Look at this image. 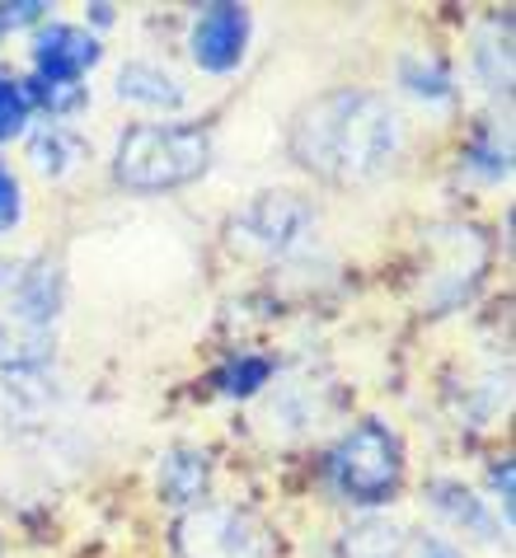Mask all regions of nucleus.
<instances>
[{"instance_id": "obj_22", "label": "nucleus", "mask_w": 516, "mask_h": 558, "mask_svg": "<svg viewBox=\"0 0 516 558\" xmlns=\"http://www.w3.org/2000/svg\"><path fill=\"white\" fill-rule=\"evenodd\" d=\"M418 558H465L456 545H446V539H422V549Z\"/></svg>"}, {"instance_id": "obj_1", "label": "nucleus", "mask_w": 516, "mask_h": 558, "mask_svg": "<svg viewBox=\"0 0 516 558\" xmlns=\"http://www.w3.org/2000/svg\"><path fill=\"white\" fill-rule=\"evenodd\" d=\"M404 146V122L371 89H334L291 122V155L328 183H367L385 174Z\"/></svg>"}, {"instance_id": "obj_20", "label": "nucleus", "mask_w": 516, "mask_h": 558, "mask_svg": "<svg viewBox=\"0 0 516 558\" xmlns=\"http://www.w3.org/2000/svg\"><path fill=\"white\" fill-rule=\"evenodd\" d=\"M469 165L483 169L489 179H507V169H512L507 146H475V150H469Z\"/></svg>"}, {"instance_id": "obj_4", "label": "nucleus", "mask_w": 516, "mask_h": 558, "mask_svg": "<svg viewBox=\"0 0 516 558\" xmlns=\"http://www.w3.org/2000/svg\"><path fill=\"white\" fill-rule=\"evenodd\" d=\"M328 474H334L338 493L357 507H381L399 493V478H404V446L399 437L389 432L385 423H357L348 437L334 446L328 456Z\"/></svg>"}, {"instance_id": "obj_16", "label": "nucleus", "mask_w": 516, "mask_h": 558, "mask_svg": "<svg viewBox=\"0 0 516 558\" xmlns=\"http://www.w3.org/2000/svg\"><path fill=\"white\" fill-rule=\"evenodd\" d=\"M24 89H28V99L34 104H43L52 118H61V113H71V108H81L85 104V85H57V81H24Z\"/></svg>"}, {"instance_id": "obj_14", "label": "nucleus", "mask_w": 516, "mask_h": 558, "mask_svg": "<svg viewBox=\"0 0 516 558\" xmlns=\"http://www.w3.org/2000/svg\"><path fill=\"white\" fill-rule=\"evenodd\" d=\"M268 376H273V362L268 356H235L230 366H221V376H216V385H221V395H230V399H244V395H254L259 385H268Z\"/></svg>"}, {"instance_id": "obj_6", "label": "nucleus", "mask_w": 516, "mask_h": 558, "mask_svg": "<svg viewBox=\"0 0 516 558\" xmlns=\"http://www.w3.org/2000/svg\"><path fill=\"white\" fill-rule=\"evenodd\" d=\"M249 10L244 5H207L193 20V34H188V48L193 61L212 75H226L244 61L249 52Z\"/></svg>"}, {"instance_id": "obj_5", "label": "nucleus", "mask_w": 516, "mask_h": 558, "mask_svg": "<svg viewBox=\"0 0 516 558\" xmlns=\"http://www.w3.org/2000/svg\"><path fill=\"white\" fill-rule=\"evenodd\" d=\"M179 558H273L268 531L235 507H193L175 525Z\"/></svg>"}, {"instance_id": "obj_11", "label": "nucleus", "mask_w": 516, "mask_h": 558, "mask_svg": "<svg viewBox=\"0 0 516 558\" xmlns=\"http://www.w3.org/2000/svg\"><path fill=\"white\" fill-rule=\"evenodd\" d=\"M118 95L132 104H151V108H179L183 104V85L155 61H128L118 71Z\"/></svg>"}, {"instance_id": "obj_13", "label": "nucleus", "mask_w": 516, "mask_h": 558, "mask_svg": "<svg viewBox=\"0 0 516 558\" xmlns=\"http://www.w3.org/2000/svg\"><path fill=\"white\" fill-rule=\"evenodd\" d=\"M28 155H34V165L43 169V174H67V169L81 165L85 142H81V136H71L67 128H47V132L34 136Z\"/></svg>"}, {"instance_id": "obj_2", "label": "nucleus", "mask_w": 516, "mask_h": 558, "mask_svg": "<svg viewBox=\"0 0 516 558\" xmlns=\"http://www.w3.org/2000/svg\"><path fill=\"white\" fill-rule=\"evenodd\" d=\"M67 282L43 254L0 258V371H43L57 352Z\"/></svg>"}, {"instance_id": "obj_17", "label": "nucleus", "mask_w": 516, "mask_h": 558, "mask_svg": "<svg viewBox=\"0 0 516 558\" xmlns=\"http://www.w3.org/2000/svg\"><path fill=\"white\" fill-rule=\"evenodd\" d=\"M479 66H483V81H489V89H503V95H507V85H512V48H507V38L503 43H483V48H479Z\"/></svg>"}, {"instance_id": "obj_12", "label": "nucleus", "mask_w": 516, "mask_h": 558, "mask_svg": "<svg viewBox=\"0 0 516 558\" xmlns=\"http://www.w3.org/2000/svg\"><path fill=\"white\" fill-rule=\"evenodd\" d=\"M399 85L409 89V95H418V99H432V104H442V99L456 95L446 61L428 57V52H404L399 57Z\"/></svg>"}, {"instance_id": "obj_9", "label": "nucleus", "mask_w": 516, "mask_h": 558, "mask_svg": "<svg viewBox=\"0 0 516 558\" xmlns=\"http://www.w3.org/2000/svg\"><path fill=\"white\" fill-rule=\"evenodd\" d=\"M160 493L165 502H179V507H197L207 498V484H212V464L202 451H169L160 456Z\"/></svg>"}, {"instance_id": "obj_8", "label": "nucleus", "mask_w": 516, "mask_h": 558, "mask_svg": "<svg viewBox=\"0 0 516 558\" xmlns=\"http://www.w3.org/2000/svg\"><path fill=\"white\" fill-rule=\"evenodd\" d=\"M99 38L89 28H75V24H52L34 38V66H38V81H57V85H81V75L89 66H99Z\"/></svg>"}, {"instance_id": "obj_18", "label": "nucleus", "mask_w": 516, "mask_h": 558, "mask_svg": "<svg viewBox=\"0 0 516 558\" xmlns=\"http://www.w3.org/2000/svg\"><path fill=\"white\" fill-rule=\"evenodd\" d=\"M20 221H24V189H20V179L0 165V235L14 230Z\"/></svg>"}, {"instance_id": "obj_3", "label": "nucleus", "mask_w": 516, "mask_h": 558, "mask_svg": "<svg viewBox=\"0 0 516 558\" xmlns=\"http://www.w3.org/2000/svg\"><path fill=\"white\" fill-rule=\"evenodd\" d=\"M212 132L197 122H141L128 128L113 155V174L132 193H169L207 174Z\"/></svg>"}, {"instance_id": "obj_15", "label": "nucleus", "mask_w": 516, "mask_h": 558, "mask_svg": "<svg viewBox=\"0 0 516 558\" xmlns=\"http://www.w3.org/2000/svg\"><path fill=\"white\" fill-rule=\"evenodd\" d=\"M28 113H34V99H28L24 81L0 75V142H14L28 128Z\"/></svg>"}, {"instance_id": "obj_7", "label": "nucleus", "mask_w": 516, "mask_h": 558, "mask_svg": "<svg viewBox=\"0 0 516 558\" xmlns=\"http://www.w3.org/2000/svg\"><path fill=\"white\" fill-rule=\"evenodd\" d=\"M315 226V211H310L296 193H259L254 203L244 207L240 230L263 250H291V244L305 240V230Z\"/></svg>"}, {"instance_id": "obj_10", "label": "nucleus", "mask_w": 516, "mask_h": 558, "mask_svg": "<svg viewBox=\"0 0 516 558\" xmlns=\"http://www.w3.org/2000/svg\"><path fill=\"white\" fill-rule=\"evenodd\" d=\"M428 502L432 511H442L446 521H456L465 525L469 535H479V539H497V521L489 517V507H483V498H475L460 478H436V484L428 488Z\"/></svg>"}, {"instance_id": "obj_19", "label": "nucleus", "mask_w": 516, "mask_h": 558, "mask_svg": "<svg viewBox=\"0 0 516 558\" xmlns=\"http://www.w3.org/2000/svg\"><path fill=\"white\" fill-rule=\"evenodd\" d=\"M52 5H43V0H20V5H0V34L5 28H24V24H43V14Z\"/></svg>"}, {"instance_id": "obj_21", "label": "nucleus", "mask_w": 516, "mask_h": 558, "mask_svg": "<svg viewBox=\"0 0 516 558\" xmlns=\"http://www.w3.org/2000/svg\"><path fill=\"white\" fill-rule=\"evenodd\" d=\"M493 488L503 493V521H512V460H503V464H493Z\"/></svg>"}, {"instance_id": "obj_23", "label": "nucleus", "mask_w": 516, "mask_h": 558, "mask_svg": "<svg viewBox=\"0 0 516 558\" xmlns=\"http://www.w3.org/2000/svg\"><path fill=\"white\" fill-rule=\"evenodd\" d=\"M89 10H94V20H99V24L113 20V5H89Z\"/></svg>"}]
</instances>
